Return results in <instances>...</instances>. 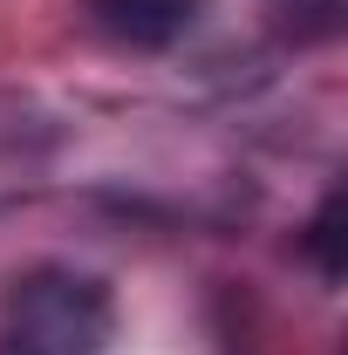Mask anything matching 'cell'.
Listing matches in <instances>:
<instances>
[{
  "mask_svg": "<svg viewBox=\"0 0 348 355\" xmlns=\"http://www.w3.org/2000/svg\"><path fill=\"white\" fill-rule=\"evenodd\" d=\"M116 335V294L82 266H35L0 301V355H103Z\"/></svg>",
  "mask_w": 348,
  "mask_h": 355,
  "instance_id": "obj_1",
  "label": "cell"
},
{
  "mask_svg": "<svg viewBox=\"0 0 348 355\" xmlns=\"http://www.w3.org/2000/svg\"><path fill=\"white\" fill-rule=\"evenodd\" d=\"M96 28L123 48H171L191 35V21L205 14V0H89Z\"/></svg>",
  "mask_w": 348,
  "mask_h": 355,
  "instance_id": "obj_2",
  "label": "cell"
},
{
  "mask_svg": "<svg viewBox=\"0 0 348 355\" xmlns=\"http://www.w3.org/2000/svg\"><path fill=\"white\" fill-rule=\"evenodd\" d=\"M335 239H342V191H328L307 219V260L321 266V280H342V246Z\"/></svg>",
  "mask_w": 348,
  "mask_h": 355,
  "instance_id": "obj_3",
  "label": "cell"
}]
</instances>
